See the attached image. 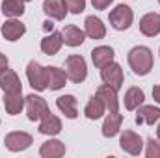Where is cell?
I'll list each match as a JSON object with an SVG mask.
<instances>
[{"instance_id":"cell-25","label":"cell","mask_w":160,"mask_h":158,"mask_svg":"<svg viewBox=\"0 0 160 158\" xmlns=\"http://www.w3.org/2000/svg\"><path fill=\"white\" fill-rule=\"evenodd\" d=\"M39 132L41 134H47V136H56V134H60V132H62V121H60V117H56V116H52V114L45 116L39 123Z\"/></svg>"},{"instance_id":"cell-31","label":"cell","mask_w":160,"mask_h":158,"mask_svg":"<svg viewBox=\"0 0 160 158\" xmlns=\"http://www.w3.org/2000/svg\"><path fill=\"white\" fill-rule=\"evenodd\" d=\"M8 69V58L6 54H0V73H4Z\"/></svg>"},{"instance_id":"cell-9","label":"cell","mask_w":160,"mask_h":158,"mask_svg":"<svg viewBox=\"0 0 160 158\" xmlns=\"http://www.w3.org/2000/svg\"><path fill=\"white\" fill-rule=\"evenodd\" d=\"M45 77H47V89L50 91L62 89L67 82V73L60 67H45Z\"/></svg>"},{"instance_id":"cell-11","label":"cell","mask_w":160,"mask_h":158,"mask_svg":"<svg viewBox=\"0 0 160 158\" xmlns=\"http://www.w3.org/2000/svg\"><path fill=\"white\" fill-rule=\"evenodd\" d=\"M0 87H2L4 93H19V91H22L21 80L17 77V73L11 71V69H6L4 73H0Z\"/></svg>"},{"instance_id":"cell-24","label":"cell","mask_w":160,"mask_h":158,"mask_svg":"<svg viewBox=\"0 0 160 158\" xmlns=\"http://www.w3.org/2000/svg\"><path fill=\"white\" fill-rule=\"evenodd\" d=\"M39 155L43 158H60L65 155V145L60 140H48L41 145Z\"/></svg>"},{"instance_id":"cell-6","label":"cell","mask_w":160,"mask_h":158,"mask_svg":"<svg viewBox=\"0 0 160 158\" xmlns=\"http://www.w3.org/2000/svg\"><path fill=\"white\" fill-rule=\"evenodd\" d=\"M119 145L125 153H128V155H132V156H138V155L142 153V149H143V140H142L136 132L125 130L119 138Z\"/></svg>"},{"instance_id":"cell-4","label":"cell","mask_w":160,"mask_h":158,"mask_svg":"<svg viewBox=\"0 0 160 158\" xmlns=\"http://www.w3.org/2000/svg\"><path fill=\"white\" fill-rule=\"evenodd\" d=\"M132 21H134V13L125 4H119L116 9L110 11V24H112V28H116L119 32L121 30H127L132 24Z\"/></svg>"},{"instance_id":"cell-23","label":"cell","mask_w":160,"mask_h":158,"mask_svg":"<svg viewBox=\"0 0 160 158\" xmlns=\"http://www.w3.org/2000/svg\"><path fill=\"white\" fill-rule=\"evenodd\" d=\"M106 112V106H104V102H102V99L99 97V95H93L89 101H88V104H86V108H84V114H86V117L91 119V121H95V119L102 117V114Z\"/></svg>"},{"instance_id":"cell-21","label":"cell","mask_w":160,"mask_h":158,"mask_svg":"<svg viewBox=\"0 0 160 158\" xmlns=\"http://www.w3.org/2000/svg\"><path fill=\"white\" fill-rule=\"evenodd\" d=\"M91 60L95 67H104L110 62H114V48L112 47H97L91 50Z\"/></svg>"},{"instance_id":"cell-32","label":"cell","mask_w":160,"mask_h":158,"mask_svg":"<svg viewBox=\"0 0 160 158\" xmlns=\"http://www.w3.org/2000/svg\"><path fill=\"white\" fill-rule=\"evenodd\" d=\"M153 99L160 104V86H155V87H153Z\"/></svg>"},{"instance_id":"cell-16","label":"cell","mask_w":160,"mask_h":158,"mask_svg":"<svg viewBox=\"0 0 160 158\" xmlns=\"http://www.w3.org/2000/svg\"><path fill=\"white\" fill-rule=\"evenodd\" d=\"M43 11H45L50 19L62 21V19H65V15H67L65 0H45V2H43Z\"/></svg>"},{"instance_id":"cell-7","label":"cell","mask_w":160,"mask_h":158,"mask_svg":"<svg viewBox=\"0 0 160 158\" xmlns=\"http://www.w3.org/2000/svg\"><path fill=\"white\" fill-rule=\"evenodd\" d=\"M26 77L30 86L36 91H45L47 89V77H45V67L39 65L38 62H30L26 67Z\"/></svg>"},{"instance_id":"cell-28","label":"cell","mask_w":160,"mask_h":158,"mask_svg":"<svg viewBox=\"0 0 160 158\" xmlns=\"http://www.w3.org/2000/svg\"><path fill=\"white\" fill-rule=\"evenodd\" d=\"M147 158H160V143L155 138L147 140V151H145Z\"/></svg>"},{"instance_id":"cell-26","label":"cell","mask_w":160,"mask_h":158,"mask_svg":"<svg viewBox=\"0 0 160 158\" xmlns=\"http://www.w3.org/2000/svg\"><path fill=\"white\" fill-rule=\"evenodd\" d=\"M143 99H145V93L140 87H136V86L128 87L127 93H125V108L127 110H136L138 106H142Z\"/></svg>"},{"instance_id":"cell-33","label":"cell","mask_w":160,"mask_h":158,"mask_svg":"<svg viewBox=\"0 0 160 158\" xmlns=\"http://www.w3.org/2000/svg\"><path fill=\"white\" fill-rule=\"evenodd\" d=\"M43 28H45V30H47V32H52V28H54V22H52V21H47V22H45V26H43Z\"/></svg>"},{"instance_id":"cell-36","label":"cell","mask_w":160,"mask_h":158,"mask_svg":"<svg viewBox=\"0 0 160 158\" xmlns=\"http://www.w3.org/2000/svg\"><path fill=\"white\" fill-rule=\"evenodd\" d=\"M158 2H160V0H158Z\"/></svg>"},{"instance_id":"cell-18","label":"cell","mask_w":160,"mask_h":158,"mask_svg":"<svg viewBox=\"0 0 160 158\" xmlns=\"http://www.w3.org/2000/svg\"><path fill=\"white\" fill-rule=\"evenodd\" d=\"M62 45H63L62 32H50L45 39L41 41V50L47 56H54V54H58V50L62 48Z\"/></svg>"},{"instance_id":"cell-5","label":"cell","mask_w":160,"mask_h":158,"mask_svg":"<svg viewBox=\"0 0 160 158\" xmlns=\"http://www.w3.org/2000/svg\"><path fill=\"white\" fill-rule=\"evenodd\" d=\"M101 78H102L104 84L112 86L114 89H121V86H123V69H121V65L110 62L108 65L101 67Z\"/></svg>"},{"instance_id":"cell-12","label":"cell","mask_w":160,"mask_h":158,"mask_svg":"<svg viewBox=\"0 0 160 158\" xmlns=\"http://www.w3.org/2000/svg\"><path fill=\"white\" fill-rule=\"evenodd\" d=\"M0 32H2L4 39H8V41H17V39H21V37L24 36V32H26V26H24L21 21H15V19H11V21H6V22L2 24Z\"/></svg>"},{"instance_id":"cell-19","label":"cell","mask_w":160,"mask_h":158,"mask_svg":"<svg viewBox=\"0 0 160 158\" xmlns=\"http://www.w3.org/2000/svg\"><path fill=\"white\" fill-rule=\"evenodd\" d=\"M121 123H123V116L119 112H110L104 119V125H102V136L104 138H114L119 132Z\"/></svg>"},{"instance_id":"cell-3","label":"cell","mask_w":160,"mask_h":158,"mask_svg":"<svg viewBox=\"0 0 160 158\" xmlns=\"http://www.w3.org/2000/svg\"><path fill=\"white\" fill-rule=\"evenodd\" d=\"M24 106H26V114H28L30 121H41L45 116L50 114L47 101L39 95H34V93L24 99Z\"/></svg>"},{"instance_id":"cell-30","label":"cell","mask_w":160,"mask_h":158,"mask_svg":"<svg viewBox=\"0 0 160 158\" xmlns=\"http://www.w3.org/2000/svg\"><path fill=\"white\" fill-rule=\"evenodd\" d=\"M112 2H114V0H91V4H93L95 9H106Z\"/></svg>"},{"instance_id":"cell-1","label":"cell","mask_w":160,"mask_h":158,"mask_svg":"<svg viewBox=\"0 0 160 158\" xmlns=\"http://www.w3.org/2000/svg\"><path fill=\"white\" fill-rule=\"evenodd\" d=\"M128 65L134 71V75L145 77L153 69V52L147 47H134L128 52Z\"/></svg>"},{"instance_id":"cell-22","label":"cell","mask_w":160,"mask_h":158,"mask_svg":"<svg viewBox=\"0 0 160 158\" xmlns=\"http://www.w3.org/2000/svg\"><path fill=\"white\" fill-rule=\"evenodd\" d=\"M22 106H24L22 91H19V93H6V95H4V108H6V112H8L9 116L21 114Z\"/></svg>"},{"instance_id":"cell-17","label":"cell","mask_w":160,"mask_h":158,"mask_svg":"<svg viewBox=\"0 0 160 158\" xmlns=\"http://www.w3.org/2000/svg\"><path fill=\"white\" fill-rule=\"evenodd\" d=\"M136 110H138V114H136L138 125H155L157 121H160V108L145 104V106H138Z\"/></svg>"},{"instance_id":"cell-14","label":"cell","mask_w":160,"mask_h":158,"mask_svg":"<svg viewBox=\"0 0 160 158\" xmlns=\"http://www.w3.org/2000/svg\"><path fill=\"white\" fill-rule=\"evenodd\" d=\"M84 37H86V32H82L75 24H67L62 30V41L67 47H80L84 43Z\"/></svg>"},{"instance_id":"cell-8","label":"cell","mask_w":160,"mask_h":158,"mask_svg":"<svg viewBox=\"0 0 160 158\" xmlns=\"http://www.w3.org/2000/svg\"><path fill=\"white\" fill-rule=\"evenodd\" d=\"M32 141H34V138H32L30 134H26V132H9V134L4 138L6 147H8L9 151H13V153H19V151L28 149V147L32 145Z\"/></svg>"},{"instance_id":"cell-15","label":"cell","mask_w":160,"mask_h":158,"mask_svg":"<svg viewBox=\"0 0 160 158\" xmlns=\"http://www.w3.org/2000/svg\"><path fill=\"white\" fill-rule=\"evenodd\" d=\"M58 110L65 116L67 119H77L78 117V108H77V99L73 95H62L56 99Z\"/></svg>"},{"instance_id":"cell-2","label":"cell","mask_w":160,"mask_h":158,"mask_svg":"<svg viewBox=\"0 0 160 158\" xmlns=\"http://www.w3.org/2000/svg\"><path fill=\"white\" fill-rule=\"evenodd\" d=\"M65 73H67V78L75 84L84 82L88 77V67H86V60L78 56V54H73L65 60Z\"/></svg>"},{"instance_id":"cell-10","label":"cell","mask_w":160,"mask_h":158,"mask_svg":"<svg viewBox=\"0 0 160 158\" xmlns=\"http://www.w3.org/2000/svg\"><path fill=\"white\" fill-rule=\"evenodd\" d=\"M140 32L147 37H155L160 34V15L151 11L140 19Z\"/></svg>"},{"instance_id":"cell-35","label":"cell","mask_w":160,"mask_h":158,"mask_svg":"<svg viewBox=\"0 0 160 158\" xmlns=\"http://www.w3.org/2000/svg\"><path fill=\"white\" fill-rule=\"evenodd\" d=\"M24 2H30V0H24Z\"/></svg>"},{"instance_id":"cell-34","label":"cell","mask_w":160,"mask_h":158,"mask_svg":"<svg viewBox=\"0 0 160 158\" xmlns=\"http://www.w3.org/2000/svg\"><path fill=\"white\" fill-rule=\"evenodd\" d=\"M157 136H158V140H160V125H158V128H157Z\"/></svg>"},{"instance_id":"cell-13","label":"cell","mask_w":160,"mask_h":158,"mask_svg":"<svg viewBox=\"0 0 160 158\" xmlns=\"http://www.w3.org/2000/svg\"><path fill=\"white\" fill-rule=\"evenodd\" d=\"M97 95L102 99V102H104V106H106L108 112H118V106H119V101H118V89H114V87L108 86V84H102V86H99Z\"/></svg>"},{"instance_id":"cell-20","label":"cell","mask_w":160,"mask_h":158,"mask_svg":"<svg viewBox=\"0 0 160 158\" xmlns=\"http://www.w3.org/2000/svg\"><path fill=\"white\" fill-rule=\"evenodd\" d=\"M84 26H86V36L91 37V39H102L106 36V28H104V24L99 17H93V15L88 17Z\"/></svg>"},{"instance_id":"cell-27","label":"cell","mask_w":160,"mask_h":158,"mask_svg":"<svg viewBox=\"0 0 160 158\" xmlns=\"http://www.w3.org/2000/svg\"><path fill=\"white\" fill-rule=\"evenodd\" d=\"M2 13L6 17H21L24 13V0H4Z\"/></svg>"},{"instance_id":"cell-29","label":"cell","mask_w":160,"mask_h":158,"mask_svg":"<svg viewBox=\"0 0 160 158\" xmlns=\"http://www.w3.org/2000/svg\"><path fill=\"white\" fill-rule=\"evenodd\" d=\"M65 6H67V9L71 13L78 15L86 9V0H65Z\"/></svg>"}]
</instances>
